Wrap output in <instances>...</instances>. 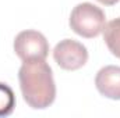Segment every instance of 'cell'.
Wrapping results in <instances>:
<instances>
[{"label":"cell","instance_id":"obj_5","mask_svg":"<svg viewBox=\"0 0 120 118\" xmlns=\"http://www.w3.org/2000/svg\"><path fill=\"white\" fill-rule=\"evenodd\" d=\"M98 92L112 100H120V67L106 65L101 68L95 78Z\"/></svg>","mask_w":120,"mask_h":118},{"label":"cell","instance_id":"obj_8","mask_svg":"<svg viewBox=\"0 0 120 118\" xmlns=\"http://www.w3.org/2000/svg\"><path fill=\"white\" fill-rule=\"evenodd\" d=\"M96 1H99V3L103 4V6H113V4H116L119 0H96Z\"/></svg>","mask_w":120,"mask_h":118},{"label":"cell","instance_id":"obj_6","mask_svg":"<svg viewBox=\"0 0 120 118\" xmlns=\"http://www.w3.org/2000/svg\"><path fill=\"white\" fill-rule=\"evenodd\" d=\"M103 40L113 56L120 59V17L105 24Z\"/></svg>","mask_w":120,"mask_h":118},{"label":"cell","instance_id":"obj_2","mask_svg":"<svg viewBox=\"0 0 120 118\" xmlns=\"http://www.w3.org/2000/svg\"><path fill=\"white\" fill-rule=\"evenodd\" d=\"M105 13L92 3L77 4L70 15V28L77 35L92 39L96 38L105 28Z\"/></svg>","mask_w":120,"mask_h":118},{"label":"cell","instance_id":"obj_4","mask_svg":"<svg viewBox=\"0 0 120 118\" xmlns=\"http://www.w3.org/2000/svg\"><path fill=\"white\" fill-rule=\"evenodd\" d=\"M53 59L60 68L66 71H75L82 68L88 61L87 47L73 39L60 40L53 50Z\"/></svg>","mask_w":120,"mask_h":118},{"label":"cell","instance_id":"obj_7","mask_svg":"<svg viewBox=\"0 0 120 118\" xmlns=\"http://www.w3.org/2000/svg\"><path fill=\"white\" fill-rule=\"evenodd\" d=\"M15 94L8 85L0 82V117H7L14 111Z\"/></svg>","mask_w":120,"mask_h":118},{"label":"cell","instance_id":"obj_1","mask_svg":"<svg viewBox=\"0 0 120 118\" xmlns=\"http://www.w3.org/2000/svg\"><path fill=\"white\" fill-rule=\"evenodd\" d=\"M18 81L25 103L35 108H48L56 97V85L50 65L45 60L22 61Z\"/></svg>","mask_w":120,"mask_h":118},{"label":"cell","instance_id":"obj_3","mask_svg":"<svg viewBox=\"0 0 120 118\" xmlns=\"http://www.w3.org/2000/svg\"><path fill=\"white\" fill-rule=\"evenodd\" d=\"M14 52L22 61L45 60L49 54V43L41 32L27 29L15 36Z\"/></svg>","mask_w":120,"mask_h":118}]
</instances>
